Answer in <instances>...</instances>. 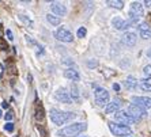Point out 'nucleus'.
<instances>
[{
	"mask_svg": "<svg viewBox=\"0 0 151 137\" xmlns=\"http://www.w3.org/2000/svg\"><path fill=\"white\" fill-rule=\"evenodd\" d=\"M87 129V123L84 122H76L72 123V125H68V126L63 128L57 132V136L60 137H75L78 134H81L82 132Z\"/></svg>",
	"mask_w": 151,
	"mask_h": 137,
	"instance_id": "nucleus-1",
	"label": "nucleus"
},
{
	"mask_svg": "<svg viewBox=\"0 0 151 137\" xmlns=\"http://www.w3.org/2000/svg\"><path fill=\"white\" fill-rule=\"evenodd\" d=\"M72 118H75V114L71 111H61V110H57V109L50 110V120H52L53 123H56L59 126L68 122Z\"/></svg>",
	"mask_w": 151,
	"mask_h": 137,
	"instance_id": "nucleus-2",
	"label": "nucleus"
},
{
	"mask_svg": "<svg viewBox=\"0 0 151 137\" xmlns=\"http://www.w3.org/2000/svg\"><path fill=\"white\" fill-rule=\"evenodd\" d=\"M94 98H95V103L99 106V107H106L109 105V92L106 91L105 88H95L94 91Z\"/></svg>",
	"mask_w": 151,
	"mask_h": 137,
	"instance_id": "nucleus-3",
	"label": "nucleus"
},
{
	"mask_svg": "<svg viewBox=\"0 0 151 137\" xmlns=\"http://www.w3.org/2000/svg\"><path fill=\"white\" fill-rule=\"evenodd\" d=\"M144 10H143V4L139 3V1H134L131 4L129 8V21L132 23H137V21L143 16Z\"/></svg>",
	"mask_w": 151,
	"mask_h": 137,
	"instance_id": "nucleus-4",
	"label": "nucleus"
},
{
	"mask_svg": "<svg viewBox=\"0 0 151 137\" xmlns=\"http://www.w3.org/2000/svg\"><path fill=\"white\" fill-rule=\"evenodd\" d=\"M109 129L114 136H119V137H124V136H128V134H132V129H131L129 126L121 125V123L109 122Z\"/></svg>",
	"mask_w": 151,
	"mask_h": 137,
	"instance_id": "nucleus-5",
	"label": "nucleus"
},
{
	"mask_svg": "<svg viewBox=\"0 0 151 137\" xmlns=\"http://www.w3.org/2000/svg\"><path fill=\"white\" fill-rule=\"evenodd\" d=\"M55 38L61 41V42H72L74 41V37H72V33L65 27H60L55 31Z\"/></svg>",
	"mask_w": 151,
	"mask_h": 137,
	"instance_id": "nucleus-6",
	"label": "nucleus"
},
{
	"mask_svg": "<svg viewBox=\"0 0 151 137\" xmlns=\"http://www.w3.org/2000/svg\"><path fill=\"white\" fill-rule=\"evenodd\" d=\"M114 120H116L117 122H120L121 125H125V126L136 122V120L132 118L127 111H117L116 114H114Z\"/></svg>",
	"mask_w": 151,
	"mask_h": 137,
	"instance_id": "nucleus-7",
	"label": "nucleus"
},
{
	"mask_svg": "<svg viewBox=\"0 0 151 137\" xmlns=\"http://www.w3.org/2000/svg\"><path fill=\"white\" fill-rule=\"evenodd\" d=\"M127 113L129 114L132 118H135V120H140V118H143V117H146V111H144V109H142V107H139L137 105H134V103H131L129 106H128V110H127Z\"/></svg>",
	"mask_w": 151,
	"mask_h": 137,
	"instance_id": "nucleus-8",
	"label": "nucleus"
},
{
	"mask_svg": "<svg viewBox=\"0 0 151 137\" xmlns=\"http://www.w3.org/2000/svg\"><path fill=\"white\" fill-rule=\"evenodd\" d=\"M55 98H56V101H59V102L67 103V105H70V103L74 102L72 98H71V94L65 90V88H59V90L56 91V94H55Z\"/></svg>",
	"mask_w": 151,
	"mask_h": 137,
	"instance_id": "nucleus-9",
	"label": "nucleus"
},
{
	"mask_svg": "<svg viewBox=\"0 0 151 137\" xmlns=\"http://www.w3.org/2000/svg\"><path fill=\"white\" fill-rule=\"evenodd\" d=\"M112 25L114 26V29H117V30H127V29L131 27L134 23L131 21H124L123 18L116 16L112 19Z\"/></svg>",
	"mask_w": 151,
	"mask_h": 137,
	"instance_id": "nucleus-10",
	"label": "nucleus"
},
{
	"mask_svg": "<svg viewBox=\"0 0 151 137\" xmlns=\"http://www.w3.org/2000/svg\"><path fill=\"white\" fill-rule=\"evenodd\" d=\"M134 105H137L142 109H151V98L148 96H134L132 98Z\"/></svg>",
	"mask_w": 151,
	"mask_h": 137,
	"instance_id": "nucleus-11",
	"label": "nucleus"
},
{
	"mask_svg": "<svg viewBox=\"0 0 151 137\" xmlns=\"http://www.w3.org/2000/svg\"><path fill=\"white\" fill-rule=\"evenodd\" d=\"M52 6H50V10H52V12L56 16H64V15L67 14V7L64 6L63 3H60V1H53V3H50Z\"/></svg>",
	"mask_w": 151,
	"mask_h": 137,
	"instance_id": "nucleus-12",
	"label": "nucleus"
},
{
	"mask_svg": "<svg viewBox=\"0 0 151 137\" xmlns=\"http://www.w3.org/2000/svg\"><path fill=\"white\" fill-rule=\"evenodd\" d=\"M121 42L127 46H135V44H136V34L132 31L124 33L123 37H121Z\"/></svg>",
	"mask_w": 151,
	"mask_h": 137,
	"instance_id": "nucleus-13",
	"label": "nucleus"
},
{
	"mask_svg": "<svg viewBox=\"0 0 151 137\" xmlns=\"http://www.w3.org/2000/svg\"><path fill=\"white\" fill-rule=\"evenodd\" d=\"M120 106H121V102H120L119 99H114L113 102H110L109 105L105 107V113L106 114H116L117 111H120Z\"/></svg>",
	"mask_w": 151,
	"mask_h": 137,
	"instance_id": "nucleus-14",
	"label": "nucleus"
},
{
	"mask_svg": "<svg viewBox=\"0 0 151 137\" xmlns=\"http://www.w3.org/2000/svg\"><path fill=\"white\" fill-rule=\"evenodd\" d=\"M64 76L67 77L68 80H74V81H78L81 79V75L78 73L75 69H72V68H68V69L64 71Z\"/></svg>",
	"mask_w": 151,
	"mask_h": 137,
	"instance_id": "nucleus-15",
	"label": "nucleus"
},
{
	"mask_svg": "<svg viewBox=\"0 0 151 137\" xmlns=\"http://www.w3.org/2000/svg\"><path fill=\"white\" fill-rule=\"evenodd\" d=\"M35 120L40 121V122L45 121V111L42 109L41 103H38V101H37V105H35Z\"/></svg>",
	"mask_w": 151,
	"mask_h": 137,
	"instance_id": "nucleus-16",
	"label": "nucleus"
},
{
	"mask_svg": "<svg viewBox=\"0 0 151 137\" xmlns=\"http://www.w3.org/2000/svg\"><path fill=\"white\" fill-rule=\"evenodd\" d=\"M124 84H125V87L128 88V90H135V88L137 87V80L134 76H128L127 80L124 81Z\"/></svg>",
	"mask_w": 151,
	"mask_h": 137,
	"instance_id": "nucleus-17",
	"label": "nucleus"
},
{
	"mask_svg": "<svg viewBox=\"0 0 151 137\" xmlns=\"http://www.w3.org/2000/svg\"><path fill=\"white\" fill-rule=\"evenodd\" d=\"M106 4L112 8H117V10H123L124 7V1H121V0H108Z\"/></svg>",
	"mask_w": 151,
	"mask_h": 137,
	"instance_id": "nucleus-18",
	"label": "nucleus"
},
{
	"mask_svg": "<svg viewBox=\"0 0 151 137\" xmlns=\"http://www.w3.org/2000/svg\"><path fill=\"white\" fill-rule=\"evenodd\" d=\"M46 21L49 22L52 26H59V25H60V18L56 16V15L48 14V15H46Z\"/></svg>",
	"mask_w": 151,
	"mask_h": 137,
	"instance_id": "nucleus-19",
	"label": "nucleus"
},
{
	"mask_svg": "<svg viewBox=\"0 0 151 137\" xmlns=\"http://www.w3.org/2000/svg\"><path fill=\"white\" fill-rule=\"evenodd\" d=\"M140 88L143 91H151V77H147V79L142 80Z\"/></svg>",
	"mask_w": 151,
	"mask_h": 137,
	"instance_id": "nucleus-20",
	"label": "nucleus"
},
{
	"mask_svg": "<svg viewBox=\"0 0 151 137\" xmlns=\"http://www.w3.org/2000/svg\"><path fill=\"white\" fill-rule=\"evenodd\" d=\"M71 98H72V101H74V102H79V91H78V88L75 87H72L71 88Z\"/></svg>",
	"mask_w": 151,
	"mask_h": 137,
	"instance_id": "nucleus-21",
	"label": "nucleus"
},
{
	"mask_svg": "<svg viewBox=\"0 0 151 137\" xmlns=\"http://www.w3.org/2000/svg\"><path fill=\"white\" fill-rule=\"evenodd\" d=\"M139 33H140V37L143 39L151 38V30H143V31H139Z\"/></svg>",
	"mask_w": 151,
	"mask_h": 137,
	"instance_id": "nucleus-22",
	"label": "nucleus"
},
{
	"mask_svg": "<svg viewBox=\"0 0 151 137\" xmlns=\"http://www.w3.org/2000/svg\"><path fill=\"white\" fill-rule=\"evenodd\" d=\"M86 34H87V30H86L84 27H79V29H78V37H79V38L86 37Z\"/></svg>",
	"mask_w": 151,
	"mask_h": 137,
	"instance_id": "nucleus-23",
	"label": "nucleus"
},
{
	"mask_svg": "<svg viewBox=\"0 0 151 137\" xmlns=\"http://www.w3.org/2000/svg\"><path fill=\"white\" fill-rule=\"evenodd\" d=\"M8 49V45H7V42L4 41L1 37H0V50H7Z\"/></svg>",
	"mask_w": 151,
	"mask_h": 137,
	"instance_id": "nucleus-24",
	"label": "nucleus"
},
{
	"mask_svg": "<svg viewBox=\"0 0 151 137\" xmlns=\"http://www.w3.org/2000/svg\"><path fill=\"white\" fill-rule=\"evenodd\" d=\"M19 18H21L23 22H26V25L29 26V27H33V22L30 21V19H27V18L25 16V15H19Z\"/></svg>",
	"mask_w": 151,
	"mask_h": 137,
	"instance_id": "nucleus-25",
	"label": "nucleus"
},
{
	"mask_svg": "<svg viewBox=\"0 0 151 137\" xmlns=\"http://www.w3.org/2000/svg\"><path fill=\"white\" fill-rule=\"evenodd\" d=\"M4 129L7 130V132H14V123L12 122H7L4 125Z\"/></svg>",
	"mask_w": 151,
	"mask_h": 137,
	"instance_id": "nucleus-26",
	"label": "nucleus"
},
{
	"mask_svg": "<svg viewBox=\"0 0 151 137\" xmlns=\"http://www.w3.org/2000/svg\"><path fill=\"white\" fill-rule=\"evenodd\" d=\"M143 72H144V75H146V76L151 77V65H146V67H144V69H143Z\"/></svg>",
	"mask_w": 151,
	"mask_h": 137,
	"instance_id": "nucleus-27",
	"label": "nucleus"
},
{
	"mask_svg": "<svg viewBox=\"0 0 151 137\" xmlns=\"http://www.w3.org/2000/svg\"><path fill=\"white\" fill-rule=\"evenodd\" d=\"M137 27H139V31H143V30H150V27H148L147 23H140Z\"/></svg>",
	"mask_w": 151,
	"mask_h": 137,
	"instance_id": "nucleus-28",
	"label": "nucleus"
},
{
	"mask_svg": "<svg viewBox=\"0 0 151 137\" xmlns=\"http://www.w3.org/2000/svg\"><path fill=\"white\" fill-rule=\"evenodd\" d=\"M6 35H7V38L10 39V41L14 39V37H12V31H11V30H6Z\"/></svg>",
	"mask_w": 151,
	"mask_h": 137,
	"instance_id": "nucleus-29",
	"label": "nucleus"
},
{
	"mask_svg": "<svg viewBox=\"0 0 151 137\" xmlns=\"http://www.w3.org/2000/svg\"><path fill=\"white\" fill-rule=\"evenodd\" d=\"M4 118H6V121H8V122H10V121L12 120V114H11V111L6 113V116H4Z\"/></svg>",
	"mask_w": 151,
	"mask_h": 137,
	"instance_id": "nucleus-30",
	"label": "nucleus"
},
{
	"mask_svg": "<svg viewBox=\"0 0 151 137\" xmlns=\"http://www.w3.org/2000/svg\"><path fill=\"white\" fill-rule=\"evenodd\" d=\"M37 129H38L40 132H41V137H46V132H45V130H44V129H42V128L40 126V125H38V126H37Z\"/></svg>",
	"mask_w": 151,
	"mask_h": 137,
	"instance_id": "nucleus-31",
	"label": "nucleus"
},
{
	"mask_svg": "<svg viewBox=\"0 0 151 137\" xmlns=\"http://www.w3.org/2000/svg\"><path fill=\"white\" fill-rule=\"evenodd\" d=\"M26 39H27V42L33 44V45H35V41H33L32 38H30V35H26Z\"/></svg>",
	"mask_w": 151,
	"mask_h": 137,
	"instance_id": "nucleus-32",
	"label": "nucleus"
},
{
	"mask_svg": "<svg viewBox=\"0 0 151 137\" xmlns=\"http://www.w3.org/2000/svg\"><path fill=\"white\" fill-rule=\"evenodd\" d=\"M113 90H114V91H120V84L114 83V84H113Z\"/></svg>",
	"mask_w": 151,
	"mask_h": 137,
	"instance_id": "nucleus-33",
	"label": "nucleus"
},
{
	"mask_svg": "<svg viewBox=\"0 0 151 137\" xmlns=\"http://www.w3.org/2000/svg\"><path fill=\"white\" fill-rule=\"evenodd\" d=\"M97 65V61H88V67H95Z\"/></svg>",
	"mask_w": 151,
	"mask_h": 137,
	"instance_id": "nucleus-34",
	"label": "nucleus"
},
{
	"mask_svg": "<svg viewBox=\"0 0 151 137\" xmlns=\"http://www.w3.org/2000/svg\"><path fill=\"white\" fill-rule=\"evenodd\" d=\"M144 4H146V7H151V0H146Z\"/></svg>",
	"mask_w": 151,
	"mask_h": 137,
	"instance_id": "nucleus-35",
	"label": "nucleus"
},
{
	"mask_svg": "<svg viewBox=\"0 0 151 137\" xmlns=\"http://www.w3.org/2000/svg\"><path fill=\"white\" fill-rule=\"evenodd\" d=\"M1 107H3V109H7V107H8V103L7 102H3V103H1Z\"/></svg>",
	"mask_w": 151,
	"mask_h": 137,
	"instance_id": "nucleus-36",
	"label": "nucleus"
},
{
	"mask_svg": "<svg viewBox=\"0 0 151 137\" xmlns=\"http://www.w3.org/2000/svg\"><path fill=\"white\" fill-rule=\"evenodd\" d=\"M147 56H148V57H150V59H151V49H150V50H148V52H147Z\"/></svg>",
	"mask_w": 151,
	"mask_h": 137,
	"instance_id": "nucleus-37",
	"label": "nucleus"
},
{
	"mask_svg": "<svg viewBox=\"0 0 151 137\" xmlns=\"http://www.w3.org/2000/svg\"><path fill=\"white\" fill-rule=\"evenodd\" d=\"M1 117H3V114H1V110H0V118H1Z\"/></svg>",
	"mask_w": 151,
	"mask_h": 137,
	"instance_id": "nucleus-38",
	"label": "nucleus"
}]
</instances>
